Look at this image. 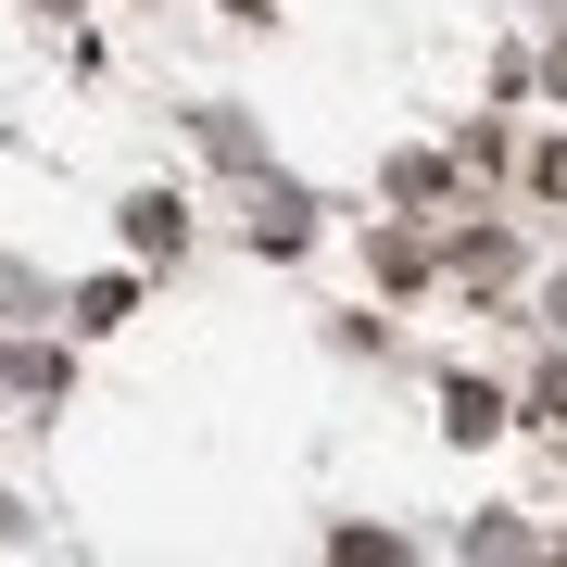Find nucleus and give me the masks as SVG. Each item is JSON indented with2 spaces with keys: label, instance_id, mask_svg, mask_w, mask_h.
<instances>
[{
  "label": "nucleus",
  "instance_id": "f257e3e1",
  "mask_svg": "<svg viewBox=\"0 0 567 567\" xmlns=\"http://www.w3.org/2000/svg\"><path fill=\"white\" fill-rule=\"evenodd\" d=\"M442 416H454V442H480V429H505V404H492L480 379H454V404H442Z\"/></svg>",
  "mask_w": 567,
  "mask_h": 567
}]
</instances>
